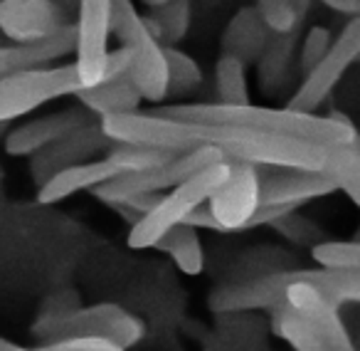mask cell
I'll use <instances>...</instances> for the list:
<instances>
[{"mask_svg":"<svg viewBox=\"0 0 360 351\" xmlns=\"http://www.w3.org/2000/svg\"><path fill=\"white\" fill-rule=\"evenodd\" d=\"M158 114L186 121H202V124H230L247 126V129L269 131V134L294 136V139L314 141L321 146H338L358 141L355 126L348 116L330 114L321 116L316 111L274 109V106L257 104H165L158 106Z\"/></svg>","mask_w":360,"mask_h":351,"instance_id":"1","label":"cell"},{"mask_svg":"<svg viewBox=\"0 0 360 351\" xmlns=\"http://www.w3.org/2000/svg\"><path fill=\"white\" fill-rule=\"evenodd\" d=\"M294 282H306L326 295L335 307L360 302V270H284L257 277L242 285L217 287L210 295L212 312H252V309H276L284 304L286 287Z\"/></svg>","mask_w":360,"mask_h":351,"instance_id":"2","label":"cell"},{"mask_svg":"<svg viewBox=\"0 0 360 351\" xmlns=\"http://www.w3.org/2000/svg\"><path fill=\"white\" fill-rule=\"evenodd\" d=\"M111 35L129 47V80L143 101L168 99V72H165L163 45L139 16L134 0H111Z\"/></svg>","mask_w":360,"mask_h":351,"instance_id":"3","label":"cell"},{"mask_svg":"<svg viewBox=\"0 0 360 351\" xmlns=\"http://www.w3.org/2000/svg\"><path fill=\"white\" fill-rule=\"evenodd\" d=\"M227 178V159L198 171L195 176L186 178L183 183L170 188V193H160L158 203L146 216L134 223L129 233V247L134 250H148L160 240L165 230L180 226L198 206L207 203V198L217 191Z\"/></svg>","mask_w":360,"mask_h":351,"instance_id":"4","label":"cell"},{"mask_svg":"<svg viewBox=\"0 0 360 351\" xmlns=\"http://www.w3.org/2000/svg\"><path fill=\"white\" fill-rule=\"evenodd\" d=\"M32 334L47 344V341L70 339V336H101L114 344L131 349L141 344L146 336V324L134 312L124 309L114 302H99V304L77 307L70 312H60L55 316H45L35 324Z\"/></svg>","mask_w":360,"mask_h":351,"instance_id":"5","label":"cell"},{"mask_svg":"<svg viewBox=\"0 0 360 351\" xmlns=\"http://www.w3.org/2000/svg\"><path fill=\"white\" fill-rule=\"evenodd\" d=\"M227 156L215 146H200V149L186 151V154H175L170 161L146 171H124V173L114 176L109 181L99 183L91 188L96 201L106 203V206H116L124 198L141 196V193H163L168 188L178 186L186 178L195 176L198 171L207 168L212 164H220Z\"/></svg>","mask_w":360,"mask_h":351,"instance_id":"6","label":"cell"},{"mask_svg":"<svg viewBox=\"0 0 360 351\" xmlns=\"http://www.w3.org/2000/svg\"><path fill=\"white\" fill-rule=\"evenodd\" d=\"M82 90L75 62L70 65H42L13 72L0 80V121H15L47 101L75 97Z\"/></svg>","mask_w":360,"mask_h":351,"instance_id":"7","label":"cell"},{"mask_svg":"<svg viewBox=\"0 0 360 351\" xmlns=\"http://www.w3.org/2000/svg\"><path fill=\"white\" fill-rule=\"evenodd\" d=\"M358 55H360V18H350V23L343 27V32L330 42L328 52L309 72H304V80H301L299 90L289 99L286 109H294V111L321 109V104L328 99L330 92L335 90V85L350 70V65L358 60Z\"/></svg>","mask_w":360,"mask_h":351,"instance_id":"8","label":"cell"},{"mask_svg":"<svg viewBox=\"0 0 360 351\" xmlns=\"http://www.w3.org/2000/svg\"><path fill=\"white\" fill-rule=\"evenodd\" d=\"M75 13V67L82 87H91L104 77L111 37V0H77Z\"/></svg>","mask_w":360,"mask_h":351,"instance_id":"9","label":"cell"},{"mask_svg":"<svg viewBox=\"0 0 360 351\" xmlns=\"http://www.w3.org/2000/svg\"><path fill=\"white\" fill-rule=\"evenodd\" d=\"M217 233L245 230L252 213L259 208V166L227 159V178L207 198Z\"/></svg>","mask_w":360,"mask_h":351,"instance_id":"10","label":"cell"},{"mask_svg":"<svg viewBox=\"0 0 360 351\" xmlns=\"http://www.w3.org/2000/svg\"><path fill=\"white\" fill-rule=\"evenodd\" d=\"M284 304L299 316V321L316 336L328 351H358L345 321L340 319V307L306 282L286 287Z\"/></svg>","mask_w":360,"mask_h":351,"instance_id":"11","label":"cell"},{"mask_svg":"<svg viewBox=\"0 0 360 351\" xmlns=\"http://www.w3.org/2000/svg\"><path fill=\"white\" fill-rule=\"evenodd\" d=\"M70 25L60 0H0V35L11 42L50 40Z\"/></svg>","mask_w":360,"mask_h":351,"instance_id":"12","label":"cell"},{"mask_svg":"<svg viewBox=\"0 0 360 351\" xmlns=\"http://www.w3.org/2000/svg\"><path fill=\"white\" fill-rule=\"evenodd\" d=\"M338 191V183L328 171L309 168H271L259 166V206H289L319 201Z\"/></svg>","mask_w":360,"mask_h":351,"instance_id":"13","label":"cell"},{"mask_svg":"<svg viewBox=\"0 0 360 351\" xmlns=\"http://www.w3.org/2000/svg\"><path fill=\"white\" fill-rule=\"evenodd\" d=\"M109 146H111V139L101 131L99 119L89 121V124L70 131L67 136L52 141L45 149L35 151V154L30 156L32 181H35V186H42V183H45L50 176H55L57 171L96 159V156L106 154Z\"/></svg>","mask_w":360,"mask_h":351,"instance_id":"14","label":"cell"},{"mask_svg":"<svg viewBox=\"0 0 360 351\" xmlns=\"http://www.w3.org/2000/svg\"><path fill=\"white\" fill-rule=\"evenodd\" d=\"M96 116L89 114L82 104L77 106H67L62 111H52V114L37 116L32 121H25V124L15 126V129L6 131L3 136V146H6L8 156H15V159H25V156H32L35 151L45 149L47 144L62 139L70 131L79 129V126L94 121Z\"/></svg>","mask_w":360,"mask_h":351,"instance_id":"15","label":"cell"},{"mask_svg":"<svg viewBox=\"0 0 360 351\" xmlns=\"http://www.w3.org/2000/svg\"><path fill=\"white\" fill-rule=\"evenodd\" d=\"M124 173L119 164H114L111 159H91L84 164L67 166V168L57 171L55 176H50L42 186H37V203L42 206H52V203H60L65 198L75 196L82 191H91L99 183L109 181L114 176Z\"/></svg>","mask_w":360,"mask_h":351,"instance_id":"16","label":"cell"},{"mask_svg":"<svg viewBox=\"0 0 360 351\" xmlns=\"http://www.w3.org/2000/svg\"><path fill=\"white\" fill-rule=\"evenodd\" d=\"M75 52V27H67L60 35L40 42H0V80L13 72L30 70V67H42L50 62L65 60Z\"/></svg>","mask_w":360,"mask_h":351,"instance_id":"17","label":"cell"},{"mask_svg":"<svg viewBox=\"0 0 360 351\" xmlns=\"http://www.w3.org/2000/svg\"><path fill=\"white\" fill-rule=\"evenodd\" d=\"M269 27L264 25L255 6H245L230 18L220 37L222 55H232L245 65H255L269 40Z\"/></svg>","mask_w":360,"mask_h":351,"instance_id":"18","label":"cell"},{"mask_svg":"<svg viewBox=\"0 0 360 351\" xmlns=\"http://www.w3.org/2000/svg\"><path fill=\"white\" fill-rule=\"evenodd\" d=\"M75 97L89 114L96 116V119L111 116V114L139 111L141 101H143L139 90L134 87V82L129 80V75L116 77V80L96 82V85H91V87H82Z\"/></svg>","mask_w":360,"mask_h":351,"instance_id":"19","label":"cell"},{"mask_svg":"<svg viewBox=\"0 0 360 351\" xmlns=\"http://www.w3.org/2000/svg\"><path fill=\"white\" fill-rule=\"evenodd\" d=\"M296 42H299V27L289 32H269L264 50L259 55V67H257V80H259L262 94L274 97L286 85L294 62Z\"/></svg>","mask_w":360,"mask_h":351,"instance_id":"20","label":"cell"},{"mask_svg":"<svg viewBox=\"0 0 360 351\" xmlns=\"http://www.w3.org/2000/svg\"><path fill=\"white\" fill-rule=\"evenodd\" d=\"M153 247L165 252L183 275L195 277L205 270V250H202L198 228L186 226V223L173 226L160 235V240Z\"/></svg>","mask_w":360,"mask_h":351,"instance_id":"21","label":"cell"},{"mask_svg":"<svg viewBox=\"0 0 360 351\" xmlns=\"http://www.w3.org/2000/svg\"><path fill=\"white\" fill-rule=\"evenodd\" d=\"M323 171H328L338 183V191H343L350 198L353 206H360V151L358 141L353 144L326 146V164Z\"/></svg>","mask_w":360,"mask_h":351,"instance_id":"22","label":"cell"},{"mask_svg":"<svg viewBox=\"0 0 360 351\" xmlns=\"http://www.w3.org/2000/svg\"><path fill=\"white\" fill-rule=\"evenodd\" d=\"M143 20L160 45H175L191 30V0H165Z\"/></svg>","mask_w":360,"mask_h":351,"instance_id":"23","label":"cell"},{"mask_svg":"<svg viewBox=\"0 0 360 351\" xmlns=\"http://www.w3.org/2000/svg\"><path fill=\"white\" fill-rule=\"evenodd\" d=\"M215 92L220 104H250L247 65L232 55H220L215 62Z\"/></svg>","mask_w":360,"mask_h":351,"instance_id":"24","label":"cell"},{"mask_svg":"<svg viewBox=\"0 0 360 351\" xmlns=\"http://www.w3.org/2000/svg\"><path fill=\"white\" fill-rule=\"evenodd\" d=\"M165 72H168V97H188L202 85V70L188 52L173 45H163Z\"/></svg>","mask_w":360,"mask_h":351,"instance_id":"25","label":"cell"},{"mask_svg":"<svg viewBox=\"0 0 360 351\" xmlns=\"http://www.w3.org/2000/svg\"><path fill=\"white\" fill-rule=\"evenodd\" d=\"M271 312H274V314H271V331H274L279 339H284L294 351H328L321 344V339H316L286 304L276 307V309H271Z\"/></svg>","mask_w":360,"mask_h":351,"instance_id":"26","label":"cell"},{"mask_svg":"<svg viewBox=\"0 0 360 351\" xmlns=\"http://www.w3.org/2000/svg\"><path fill=\"white\" fill-rule=\"evenodd\" d=\"M311 257L326 270H360L358 240H321L311 247Z\"/></svg>","mask_w":360,"mask_h":351,"instance_id":"27","label":"cell"},{"mask_svg":"<svg viewBox=\"0 0 360 351\" xmlns=\"http://www.w3.org/2000/svg\"><path fill=\"white\" fill-rule=\"evenodd\" d=\"M173 151L150 149V146H136V144H111L106 149V159L121 166V171H146L160 166L173 159Z\"/></svg>","mask_w":360,"mask_h":351,"instance_id":"28","label":"cell"},{"mask_svg":"<svg viewBox=\"0 0 360 351\" xmlns=\"http://www.w3.org/2000/svg\"><path fill=\"white\" fill-rule=\"evenodd\" d=\"M269 228H274L276 233H281V235L286 238L289 242H294V245H309L314 247L316 242L326 240L323 230H321L319 226H316L311 218H299L294 211L286 213L284 218H279V221H274Z\"/></svg>","mask_w":360,"mask_h":351,"instance_id":"29","label":"cell"},{"mask_svg":"<svg viewBox=\"0 0 360 351\" xmlns=\"http://www.w3.org/2000/svg\"><path fill=\"white\" fill-rule=\"evenodd\" d=\"M255 8L271 32H289L301 23L291 0H255Z\"/></svg>","mask_w":360,"mask_h":351,"instance_id":"30","label":"cell"},{"mask_svg":"<svg viewBox=\"0 0 360 351\" xmlns=\"http://www.w3.org/2000/svg\"><path fill=\"white\" fill-rule=\"evenodd\" d=\"M40 351H129L124 346L114 344L101 336H70V339H57L47 341V344L37 346Z\"/></svg>","mask_w":360,"mask_h":351,"instance_id":"31","label":"cell"},{"mask_svg":"<svg viewBox=\"0 0 360 351\" xmlns=\"http://www.w3.org/2000/svg\"><path fill=\"white\" fill-rule=\"evenodd\" d=\"M330 42H333V37H330V32L326 30V27H321V25L311 27V30L304 35V42H301V57H299L301 70L309 72L311 67L328 52Z\"/></svg>","mask_w":360,"mask_h":351,"instance_id":"32","label":"cell"},{"mask_svg":"<svg viewBox=\"0 0 360 351\" xmlns=\"http://www.w3.org/2000/svg\"><path fill=\"white\" fill-rule=\"evenodd\" d=\"M328 11L340 13V16L358 18L360 16V0H321Z\"/></svg>","mask_w":360,"mask_h":351,"instance_id":"33","label":"cell"},{"mask_svg":"<svg viewBox=\"0 0 360 351\" xmlns=\"http://www.w3.org/2000/svg\"><path fill=\"white\" fill-rule=\"evenodd\" d=\"M0 351H40V349H27V346H20L15 341L6 339V336H0Z\"/></svg>","mask_w":360,"mask_h":351,"instance_id":"34","label":"cell"},{"mask_svg":"<svg viewBox=\"0 0 360 351\" xmlns=\"http://www.w3.org/2000/svg\"><path fill=\"white\" fill-rule=\"evenodd\" d=\"M291 3H294V8H296V13H299V18L304 20V16L309 13V8H311V3H314V0H291Z\"/></svg>","mask_w":360,"mask_h":351,"instance_id":"35","label":"cell"},{"mask_svg":"<svg viewBox=\"0 0 360 351\" xmlns=\"http://www.w3.org/2000/svg\"><path fill=\"white\" fill-rule=\"evenodd\" d=\"M8 124H11V121H0V141H3V136H6V131H8Z\"/></svg>","mask_w":360,"mask_h":351,"instance_id":"36","label":"cell"},{"mask_svg":"<svg viewBox=\"0 0 360 351\" xmlns=\"http://www.w3.org/2000/svg\"><path fill=\"white\" fill-rule=\"evenodd\" d=\"M60 3L67 8V11H75V3H77V0H60Z\"/></svg>","mask_w":360,"mask_h":351,"instance_id":"37","label":"cell"}]
</instances>
